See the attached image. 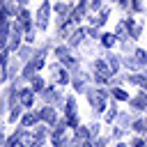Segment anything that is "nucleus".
I'll use <instances>...</instances> for the list:
<instances>
[{"label": "nucleus", "mask_w": 147, "mask_h": 147, "mask_svg": "<svg viewBox=\"0 0 147 147\" xmlns=\"http://www.w3.org/2000/svg\"><path fill=\"white\" fill-rule=\"evenodd\" d=\"M113 41H115L113 34H106V37H103V44H113Z\"/></svg>", "instance_id": "obj_1"}]
</instances>
